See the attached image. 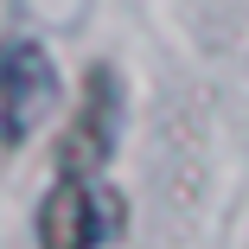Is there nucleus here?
Here are the masks:
<instances>
[{
	"mask_svg": "<svg viewBox=\"0 0 249 249\" xmlns=\"http://www.w3.org/2000/svg\"><path fill=\"white\" fill-rule=\"evenodd\" d=\"M58 109V64L38 38L0 45V147L32 141Z\"/></svg>",
	"mask_w": 249,
	"mask_h": 249,
	"instance_id": "1",
	"label": "nucleus"
},
{
	"mask_svg": "<svg viewBox=\"0 0 249 249\" xmlns=\"http://www.w3.org/2000/svg\"><path fill=\"white\" fill-rule=\"evenodd\" d=\"M115 217L122 211L103 198V185H89V173H58L38 205V249H103Z\"/></svg>",
	"mask_w": 249,
	"mask_h": 249,
	"instance_id": "3",
	"label": "nucleus"
},
{
	"mask_svg": "<svg viewBox=\"0 0 249 249\" xmlns=\"http://www.w3.org/2000/svg\"><path fill=\"white\" fill-rule=\"evenodd\" d=\"M115 128H122V83L109 64H96L83 83V103L71 109L64 134H58V173H103L115 154Z\"/></svg>",
	"mask_w": 249,
	"mask_h": 249,
	"instance_id": "2",
	"label": "nucleus"
}]
</instances>
